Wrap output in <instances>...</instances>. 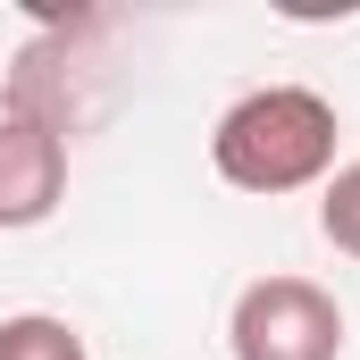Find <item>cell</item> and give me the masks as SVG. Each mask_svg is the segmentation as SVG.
I'll list each match as a JSON object with an SVG mask.
<instances>
[{
    "label": "cell",
    "instance_id": "3957f363",
    "mask_svg": "<svg viewBox=\"0 0 360 360\" xmlns=\"http://www.w3.org/2000/svg\"><path fill=\"white\" fill-rule=\"evenodd\" d=\"M68 193V126L0 109V226H42Z\"/></svg>",
    "mask_w": 360,
    "mask_h": 360
},
{
    "label": "cell",
    "instance_id": "7a4b0ae2",
    "mask_svg": "<svg viewBox=\"0 0 360 360\" xmlns=\"http://www.w3.org/2000/svg\"><path fill=\"white\" fill-rule=\"evenodd\" d=\"M226 344L235 360H344V310L310 276H260L235 293Z\"/></svg>",
    "mask_w": 360,
    "mask_h": 360
},
{
    "label": "cell",
    "instance_id": "5b68a950",
    "mask_svg": "<svg viewBox=\"0 0 360 360\" xmlns=\"http://www.w3.org/2000/svg\"><path fill=\"white\" fill-rule=\"evenodd\" d=\"M319 235H327L344 260H360V160L319 184Z\"/></svg>",
    "mask_w": 360,
    "mask_h": 360
},
{
    "label": "cell",
    "instance_id": "6da1fadb",
    "mask_svg": "<svg viewBox=\"0 0 360 360\" xmlns=\"http://www.w3.org/2000/svg\"><path fill=\"white\" fill-rule=\"evenodd\" d=\"M335 143H344V117H335L327 92L260 84L218 117L210 160L235 193H310V184L335 176Z\"/></svg>",
    "mask_w": 360,
    "mask_h": 360
},
{
    "label": "cell",
    "instance_id": "277c9868",
    "mask_svg": "<svg viewBox=\"0 0 360 360\" xmlns=\"http://www.w3.org/2000/svg\"><path fill=\"white\" fill-rule=\"evenodd\" d=\"M0 360H92V352H84V335L68 319L17 310V319H0Z\"/></svg>",
    "mask_w": 360,
    "mask_h": 360
}]
</instances>
